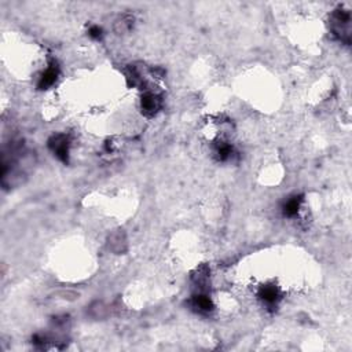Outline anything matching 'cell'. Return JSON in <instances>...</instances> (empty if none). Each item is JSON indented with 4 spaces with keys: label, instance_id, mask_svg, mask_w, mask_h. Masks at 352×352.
I'll use <instances>...</instances> for the list:
<instances>
[{
    "label": "cell",
    "instance_id": "5b68a950",
    "mask_svg": "<svg viewBox=\"0 0 352 352\" xmlns=\"http://www.w3.org/2000/svg\"><path fill=\"white\" fill-rule=\"evenodd\" d=\"M300 198L294 197L292 199H289L284 206V214L288 217H294V216H297L299 214V211H300Z\"/></svg>",
    "mask_w": 352,
    "mask_h": 352
},
{
    "label": "cell",
    "instance_id": "6da1fadb",
    "mask_svg": "<svg viewBox=\"0 0 352 352\" xmlns=\"http://www.w3.org/2000/svg\"><path fill=\"white\" fill-rule=\"evenodd\" d=\"M69 139L66 135H55L50 140V147L52 149V152L57 154V157H60L61 160L66 161L68 160V154H69Z\"/></svg>",
    "mask_w": 352,
    "mask_h": 352
},
{
    "label": "cell",
    "instance_id": "8992f818",
    "mask_svg": "<svg viewBox=\"0 0 352 352\" xmlns=\"http://www.w3.org/2000/svg\"><path fill=\"white\" fill-rule=\"evenodd\" d=\"M90 36H91V37H94V39H99V37L102 36V31H101V28H98V26H92V28L90 29Z\"/></svg>",
    "mask_w": 352,
    "mask_h": 352
},
{
    "label": "cell",
    "instance_id": "7a4b0ae2",
    "mask_svg": "<svg viewBox=\"0 0 352 352\" xmlns=\"http://www.w3.org/2000/svg\"><path fill=\"white\" fill-rule=\"evenodd\" d=\"M161 107V99L158 95L153 92H147L142 98V110L147 116H153L158 109Z\"/></svg>",
    "mask_w": 352,
    "mask_h": 352
},
{
    "label": "cell",
    "instance_id": "3957f363",
    "mask_svg": "<svg viewBox=\"0 0 352 352\" xmlns=\"http://www.w3.org/2000/svg\"><path fill=\"white\" fill-rule=\"evenodd\" d=\"M57 76H58V69L55 68L54 65L50 66V68H47L44 70V73L42 75V77H40V81H39V87L40 88H48V87H51L54 83H55V80H57Z\"/></svg>",
    "mask_w": 352,
    "mask_h": 352
},
{
    "label": "cell",
    "instance_id": "277c9868",
    "mask_svg": "<svg viewBox=\"0 0 352 352\" xmlns=\"http://www.w3.org/2000/svg\"><path fill=\"white\" fill-rule=\"evenodd\" d=\"M193 307L197 308L199 312H209L214 309V303L208 296L198 294V296H194V299H193Z\"/></svg>",
    "mask_w": 352,
    "mask_h": 352
}]
</instances>
